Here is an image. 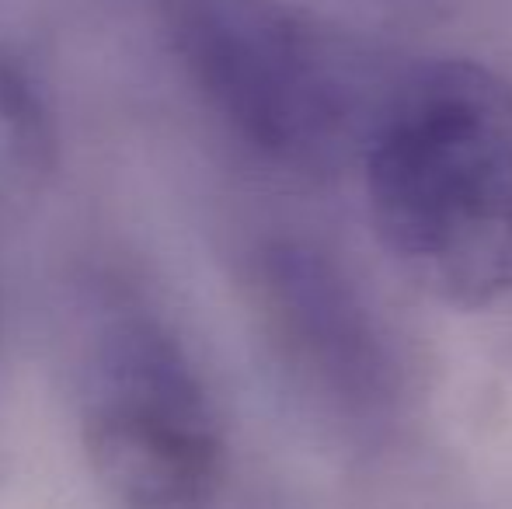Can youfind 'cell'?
<instances>
[{
  "label": "cell",
  "instance_id": "obj_5",
  "mask_svg": "<svg viewBox=\"0 0 512 509\" xmlns=\"http://www.w3.org/2000/svg\"><path fill=\"white\" fill-rule=\"evenodd\" d=\"M53 168V116L25 70L0 56V231L28 217Z\"/></svg>",
  "mask_w": 512,
  "mask_h": 509
},
{
  "label": "cell",
  "instance_id": "obj_3",
  "mask_svg": "<svg viewBox=\"0 0 512 509\" xmlns=\"http://www.w3.org/2000/svg\"><path fill=\"white\" fill-rule=\"evenodd\" d=\"M84 461L115 509H213L227 436L182 335L136 297L91 318L77 360Z\"/></svg>",
  "mask_w": 512,
  "mask_h": 509
},
{
  "label": "cell",
  "instance_id": "obj_4",
  "mask_svg": "<svg viewBox=\"0 0 512 509\" xmlns=\"http://www.w3.org/2000/svg\"><path fill=\"white\" fill-rule=\"evenodd\" d=\"M251 307L293 384L345 426L391 422L401 363L384 321L338 258L314 241L272 238L251 255Z\"/></svg>",
  "mask_w": 512,
  "mask_h": 509
},
{
  "label": "cell",
  "instance_id": "obj_2",
  "mask_svg": "<svg viewBox=\"0 0 512 509\" xmlns=\"http://www.w3.org/2000/svg\"><path fill=\"white\" fill-rule=\"evenodd\" d=\"M178 70L255 161L324 175L363 154L384 102L366 56L286 0H150Z\"/></svg>",
  "mask_w": 512,
  "mask_h": 509
},
{
  "label": "cell",
  "instance_id": "obj_1",
  "mask_svg": "<svg viewBox=\"0 0 512 509\" xmlns=\"http://www.w3.org/2000/svg\"><path fill=\"white\" fill-rule=\"evenodd\" d=\"M366 210L384 252L453 307L512 297V84L432 60L387 88L363 143Z\"/></svg>",
  "mask_w": 512,
  "mask_h": 509
}]
</instances>
